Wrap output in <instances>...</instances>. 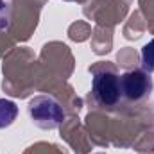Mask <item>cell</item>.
<instances>
[{
	"mask_svg": "<svg viewBox=\"0 0 154 154\" xmlns=\"http://www.w3.org/2000/svg\"><path fill=\"white\" fill-rule=\"evenodd\" d=\"M27 111H29L32 124L39 129H45V131L57 129L66 118L63 106L50 95L32 97L27 104Z\"/></svg>",
	"mask_w": 154,
	"mask_h": 154,
	"instance_id": "1",
	"label": "cell"
},
{
	"mask_svg": "<svg viewBox=\"0 0 154 154\" xmlns=\"http://www.w3.org/2000/svg\"><path fill=\"white\" fill-rule=\"evenodd\" d=\"M91 91L99 104L102 106H115L122 99L120 88V75L111 70H99L95 72L91 81Z\"/></svg>",
	"mask_w": 154,
	"mask_h": 154,
	"instance_id": "2",
	"label": "cell"
},
{
	"mask_svg": "<svg viewBox=\"0 0 154 154\" xmlns=\"http://www.w3.org/2000/svg\"><path fill=\"white\" fill-rule=\"evenodd\" d=\"M120 88H122V97L138 102L151 95L154 82L149 72H145L143 68H134L120 75Z\"/></svg>",
	"mask_w": 154,
	"mask_h": 154,
	"instance_id": "3",
	"label": "cell"
},
{
	"mask_svg": "<svg viewBox=\"0 0 154 154\" xmlns=\"http://www.w3.org/2000/svg\"><path fill=\"white\" fill-rule=\"evenodd\" d=\"M18 116V106L9 99H0V129L9 127Z\"/></svg>",
	"mask_w": 154,
	"mask_h": 154,
	"instance_id": "4",
	"label": "cell"
},
{
	"mask_svg": "<svg viewBox=\"0 0 154 154\" xmlns=\"http://www.w3.org/2000/svg\"><path fill=\"white\" fill-rule=\"evenodd\" d=\"M142 66L149 74L154 72V39L145 43L143 48H142Z\"/></svg>",
	"mask_w": 154,
	"mask_h": 154,
	"instance_id": "5",
	"label": "cell"
},
{
	"mask_svg": "<svg viewBox=\"0 0 154 154\" xmlns=\"http://www.w3.org/2000/svg\"><path fill=\"white\" fill-rule=\"evenodd\" d=\"M11 13H9V4L5 0H0V31L9 27Z\"/></svg>",
	"mask_w": 154,
	"mask_h": 154,
	"instance_id": "6",
	"label": "cell"
}]
</instances>
